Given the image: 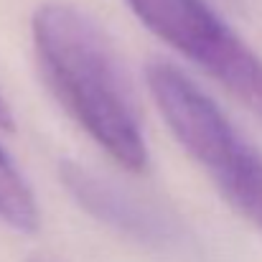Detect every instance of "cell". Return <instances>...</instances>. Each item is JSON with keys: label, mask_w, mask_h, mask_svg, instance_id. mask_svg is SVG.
Instances as JSON below:
<instances>
[{"label": "cell", "mask_w": 262, "mask_h": 262, "mask_svg": "<svg viewBox=\"0 0 262 262\" xmlns=\"http://www.w3.org/2000/svg\"><path fill=\"white\" fill-rule=\"evenodd\" d=\"M31 38L38 74L61 110L122 171L145 173L148 140L104 28L84 8L49 0L31 18Z\"/></svg>", "instance_id": "6da1fadb"}, {"label": "cell", "mask_w": 262, "mask_h": 262, "mask_svg": "<svg viewBox=\"0 0 262 262\" xmlns=\"http://www.w3.org/2000/svg\"><path fill=\"white\" fill-rule=\"evenodd\" d=\"M31 262H43V260H31Z\"/></svg>", "instance_id": "52a82bcc"}, {"label": "cell", "mask_w": 262, "mask_h": 262, "mask_svg": "<svg viewBox=\"0 0 262 262\" xmlns=\"http://www.w3.org/2000/svg\"><path fill=\"white\" fill-rule=\"evenodd\" d=\"M140 23L262 120V56L206 0H125Z\"/></svg>", "instance_id": "3957f363"}, {"label": "cell", "mask_w": 262, "mask_h": 262, "mask_svg": "<svg viewBox=\"0 0 262 262\" xmlns=\"http://www.w3.org/2000/svg\"><path fill=\"white\" fill-rule=\"evenodd\" d=\"M61 181L72 199L94 219L143 242H161L168 237V224L133 196L94 176L79 163H61Z\"/></svg>", "instance_id": "277c9868"}, {"label": "cell", "mask_w": 262, "mask_h": 262, "mask_svg": "<svg viewBox=\"0 0 262 262\" xmlns=\"http://www.w3.org/2000/svg\"><path fill=\"white\" fill-rule=\"evenodd\" d=\"M0 222L20 234H33L41 227L38 201L13 158L0 148Z\"/></svg>", "instance_id": "5b68a950"}, {"label": "cell", "mask_w": 262, "mask_h": 262, "mask_svg": "<svg viewBox=\"0 0 262 262\" xmlns=\"http://www.w3.org/2000/svg\"><path fill=\"white\" fill-rule=\"evenodd\" d=\"M145 84L186 156L206 173L219 196L262 232V153L173 64L150 61Z\"/></svg>", "instance_id": "7a4b0ae2"}, {"label": "cell", "mask_w": 262, "mask_h": 262, "mask_svg": "<svg viewBox=\"0 0 262 262\" xmlns=\"http://www.w3.org/2000/svg\"><path fill=\"white\" fill-rule=\"evenodd\" d=\"M0 130H13V112L3 94H0Z\"/></svg>", "instance_id": "8992f818"}]
</instances>
